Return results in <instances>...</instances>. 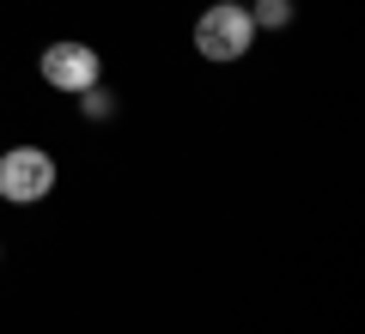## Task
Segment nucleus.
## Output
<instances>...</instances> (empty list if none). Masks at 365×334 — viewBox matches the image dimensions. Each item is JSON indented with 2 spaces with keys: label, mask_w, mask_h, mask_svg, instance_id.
I'll return each instance as SVG.
<instances>
[{
  "label": "nucleus",
  "mask_w": 365,
  "mask_h": 334,
  "mask_svg": "<svg viewBox=\"0 0 365 334\" xmlns=\"http://www.w3.org/2000/svg\"><path fill=\"white\" fill-rule=\"evenodd\" d=\"M250 43H256V25H250V6H237V0H220L195 19V49L207 61H244Z\"/></svg>",
  "instance_id": "1"
},
{
  "label": "nucleus",
  "mask_w": 365,
  "mask_h": 334,
  "mask_svg": "<svg viewBox=\"0 0 365 334\" xmlns=\"http://www.w3.org/2000/svg\"><path fill=\"white\" fill-rule=\"evenodd\" d=\"M55 189V158L43 146H13V152H0V201L13 207H31Z\"/></svg>",
  "instance_id": "2"
},
{
  "label": "nucleus",
  "mask_w": 365,
  "mask_h": 334,
  "mask_svg": "<svg viewBox=\"0 0 365 334\" xmlns=\"http://www.w3.org/2000/svg\"><path fill=\"white\" fill-rule=\"evenodd\" d=\"M37 73H43V85H55V91H86V85H98L104 79V61H98V49L91 43H49L43 49V61H37Z\"/></svg>",
  "instance_id": "3"
},
{
  "label": "nucleus",
  "mask_w": 365,
  "mask_h": 334,
  "mask_svg": "<svg viewBox=\"0 0 365 334\" xmlns=\"http://www.w3.org/2000/svg\"><path fill=\"white\" fill-rule=\"evenodd\" d=\"M250 25H256V31L292 25V0H250Z\"/></svg>",
  "instance_id": "4"
},
{
  "label": "nucleus",
  "mask_w": 365,
  "mask_h": 334,
  "mask_svg": "<svg viewBox=\"0 0 365 334\" xmlns=\"http://www.w3.org/2000/svg\"><path fill=\"white\" fill-rule=\"evenodd\" d=\"M79 110H86L91 122H110V116H116V98H110L104 85H86V91H79Z\"/></svg>",
  "instance_id": "5"
},
{
  "label": "nucleus",
  "mask_w": 365,
  "mask_h": 334,
  "mask_svg": "<svg viewBox=\"0 0 365 334\" xmlns=\"http://www.w3.org/2000/svg\"><path fill=\"white\" fill-rule=\"evenodd\" d=\"M237 6H250V0H237Z\"/></svg>",
  "instance_id": "6"
}]
</instances>
